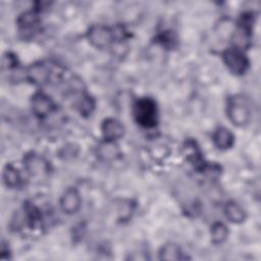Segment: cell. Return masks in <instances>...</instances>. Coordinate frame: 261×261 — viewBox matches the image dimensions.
Returning a JSON list of instances; mask_svg holds the SVG:
<instances>
[{
  "label": "cell",
  "mask_w": 261,
  "mask_h": 261,
  "mask_svg": "<svg viewBox=\"0 0 261 261\" xmlns=\"http://www.w3.org/2000/svg\"><path fill=\"white\" fill-rule=\"evenodd\" d=\"M136 121L144 127H153L157 122L156 103L151 98H141L134 104L133 109Z\"/></svg>",
  "instance_id": "6da1fadb"
},
{
  "label": "cell",
  "mask_w": 261,
  "mask_h": 261,
  "mask_svg": "<svg viewBox=\"0 0 261 261\" xmlns=\"http://www.w3.org/2000/svg\"><path fill=\"white\" fill-rule=\"evenodd\" d=\"M87 38L89 42L98 49H103L108 47L113 39V31L103 24H93L90 27L87 33Z\"/></svg>",
  "instance_id": "7a4b0ae2"
},
{
  "label": "cell",
  "mask_w": 261,
  "mask_h": 261,
  "mask_svg": "<svg viewBox=\"0 0 261 261\" xmlns=\"http://www.w3.org/2000/svg\"><path fill=\"white\" fill-rule=\"evenodd\" d=\"M222 59L233 74H243L249 65V61L242 50L236 48L226 49L222 53Z\"/></svg>",
  "instance_id": "3957f363"
},
{
  "label": "cell",
  "mask_w": 261,
  "mask_h": 261,
  "mask_svg": "<svg viewBox=\"0 0 261 261\" xmlns=\"http://www.w3.org/2000/svg\"><path fill=\"white\" fill-rule=\"evenodd\" d=\"M227 116L229 120L238 126L246 125L251 119V111L246 103L231 98L227 105Z\"/></svg>",
  "instance_id": "277c9868"
},
{
  "label": "cell",
  "mask_w": 261,
  "mask_h": 261,
  "mask_svg": "<svg viewBox=\"0 0 261 261\" xmlns=\"http://www.w3.org/2000/svg\"><path fill=\"white\" fill-rule=\"evenodd\" d=\"M61 210L66 214H73L75 213L81 205H82V198L79 191L74 188H68L60 198L59 201Z\"/></svg>",
  "instance_id": "5b68a950"
},
{
  "label": "cell",
  "mask_w": 261,
  "mask_h": 261,
  "mask_svg": "<svg viewBox=\"0 0 261 261\" xmlns=\"http://www.w3.org/2000/svg\"><path fill=\"white\" fill-rule=\"evenodd\" d=\"M101 132L106 141H115L120 139L124 134V126L122 123L112 117L106 118L101 124Z\"/></svg>",
  "instance_id": "8992f818"
},
{
  "label": "cell",
  "mask_w": 261,
  "mask_h": 261,
  "mask_svg": "<svg viewBox=\"0 0 261 261\" xmlns=\"http://www.w3.org/2000/svg\"><path fill=\"white\" fill-rule=\"evenodd\" d=\"M54 108V104L49 96L42 92L36 93L32 98L33 112L39 117H45Z\"/></svg>",
  "instance_id": "52a82bcc"
},
{
  "label": "cell",
  "mask_w": 261,
  "mask_h": 261,
  "mask_svg": "<svg viewBox=\"0 0 261 261\" xmlns=\"http://www.w3.org/2000/svg\"><path fill=\"white\" fill-rule=\"evenodd\" d=\"M28 80L36 85H44L50 79V68L43 62H37L27 69Z\"/></svg>",
  "instance_id": "ba28073f"
},
{
  "label": "cell",
  "mask_w": 261,
  "mask_h": 261,
  "mask_svg": "<svg viewBox=\"0 0 261 261\" xmlns=\"http://www.w3.org/2000/svg\"><path fill=\"white\" fill-rule=\"evenodd\" d=\"M23 166L31 175H41L48 170L47 161L35 153H31L24 156Z\"/></svg>",
  "instance_id": "9c48e42d"
},
{
  "label": "cell",
  "mask_w": 261,
  "mask_h": 261,
  "mask_svg": "<svg viewBox=\"0 0 261 261\" xmlns=\"http://www.w3.org/2000/svg\"><path fill=\"white\" fill-rule=\"evenodd\" d=\"M231 40L236 49L243 50L249 46L251 41V29L246 21H242L237 25L232 33Z\"/></svg>",
  "instance_id": "30bf717a"
},
{
  "label": "cell",
  "mask_w": 261,
  "mask_h": 261,
  "mask_svg": "<svg viewBox=\"0 0 261 261\" xmlns=\"http://www.w3.org/2000/svg\"><path fill=\"white\" fill-rule=\"evenodd\" d=\"M212 140L214 145L220 150H226L230 148L234 143V137L232 133L224 126H219L214 130Z\"/></svg>",
  "instance_id": "8fae6325"
},
{
  "label": "cell",
  "mask_w": 261,
  "mask_h": 261,
  "mask_svg": "<svg viewBox=\"0 0 261 261\" xmlns=\"http://www.w3.org/2000/svg\"><path fill=\"white\" fill-rule=\"evenodd\" d=\"M97 156L103 161H112L119 156L118 146L113 141H104L97 147Z\"/></svg>",
  "instance_id": "7c38bea8"
},
{
  "label": "cell",
  "mask_w": 261,
  "mask_h": 261,
  "mask_svg": "<svg viewBox=\"0 0 261 261\" xmlns=\"http://www.w3.org/2000/svg\"><path fill=\"white\" fill-rule=\"evenodd\" d=\"M224 214L232 223H241L246 218L244 209L234 201H229L224 206Z\"/></svg>",
  "instance_id": "4fadbf2b"
},
{
  "label": "cell",
  "mask_w": 261,
  "mask_h": 261,
  "mask_svg": "<svg viewBox=\"0 0 261 261\" xmlns=\"http://www.w3.org/2000/svg\"><path fill=\"white\" fill-rule=\"evenodd\" d=\"M182 253L180 248L174 243H167L163 245L159 251V258L161 260H179Z\"/></svg>",
  "instance_id": "5bb4252c"
},
{
  "label": "cell",
  "mask_w": 261,
  "mask_h": 261,
  "mask_svg": "<svg viewBox=\"0 0 261 261\" xmlns=\"http://www.w3.org/2000/svg\"><path fill=\"white\" fill-rule=\"evenodd\" d=\"M3 180L7 187L14 188L20 182V174L18 170L11 164H7L3 169Z\"/></svg>",
  "instance_id": "9a60e30c"
},
{
  "label": "cell",
  "mask_w": 261,
  "mask_h": 261,
  "mask_svg": "<svg viewBox=\"0 0 261 261\" xmlns=\"http://www.w3.org/2000/svg\"><path fill=\"white\" fill-rule=\"evenodd\" d=\"M212 243L218 245L222 244L228 237V229L222 222H215L210 229Z\"/></svg>",
  "instance_id": "2e32d148"
},
{
  "label": "cell",
  "mask_w": 261,
  "mask_h": 261,
  "mask_svg": "<svg viewBox=\"0 0 261 261\" xmlns=\"http://www.w3.org/2000/svg\"><path fill=\"white\" fill-rule=\"evenodd\" d=\"M17 22L21 29H31L39 22V17L35 11H27L19 16Z\"/></svg>",
  "instance_id": "e0dca14e"
},
{
  "label": "cell",
  "mask_w": 261,
  "mask_h": 261,
  "mask_svg": "<svg viewBox=\"0 0 261 261\" xmlns=\"http://www.w3.org/2000/svg\"><path fill=\"white\" fill-rule=\"evenodd\" d=\"M94 108H95V101L93 100V98L90 97L89 95L82 96L81 100L79 101V110L81 114L89 115L93 112Z\"/></svg>",
  "instance_id": "ac0fdd59"
}]
</instances>
